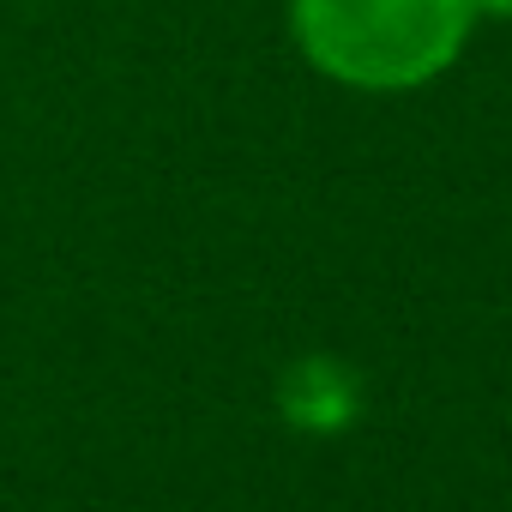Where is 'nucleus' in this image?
Returning <instances> with one entry per match:
<instances>
[{"instance_id": "nucleus-1", "label": "nucleus", "mask_w": 512, "mask_h": 512, "mask_svg": "<svg viewBox=\"0 0 512 512\" xmlns=\"http://www.w3.org/2000/svg\"><path fill=\"white\" fill-rule=\"evenodd\" d=\"M470 31V0H296L308 61L362 91L434 79Z\"/></svg>"}, {"instance_id": "nucleus-2", "label": "nucleus", "mask_w": 512, "mask_h": 512, "mask_svg": "<svg viewBox=\"0 0 512 512\" xmlns=\"http://www.w3.org/2000/svg\"><path fill=\"white\" fill-rule=\"evenodd\" d=\"M470 13H512V0H470Z\"/></svg>"}]
</instances>
